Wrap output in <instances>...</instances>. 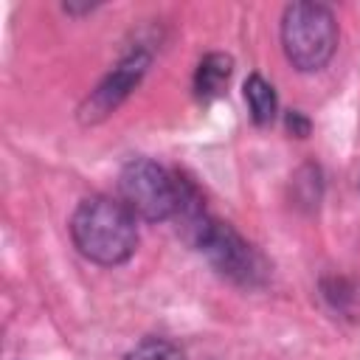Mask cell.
<instances>
[{"instance_id":"7a4b0ae2","label":"cell","mask_w":360,"mask_h":360,"mask_svg":"<svg viewBox=\"0 0 360 360\" xmlns=\"http://www.w3.org/2000/svg\"><path fill=\"white\" fill-rule=\"evenodd\" d=\"M281 51L301 73L329 65L338 51V20L323 3H290L281 14Z\"/></svg>"},{"instance_id":"ba28073f","label":"cell","mask_w":360,"mask_h":360,"mask_svg":"<svg viewBox=\"0 0 360 360\" xmlns=\"http://www.w3.org/2000/svg\"><path fill=\"white\" fill-rule=\"evenodd\" d=\"M245 101H248V110H250V118H253L256 127L273 124L278 101H276L273 84L264 76H259V73L248 76V82H245Z\"/></svg>"},{"instance_id":"6da1fadb","label":"cell","mask_w":360,"mask_h":360,"mask_svg":"<svg viewBox=\"0 0 360 360\" xmlns=\"http://www.w3.org/2000/svg\"><path fill=\"white\" fill-rule=\"evenodd\" d=\"M70 239L84 259L101 267H115L138 248V219L118 197L93 194L76 205L70 217Z\"/></svg>"},{"instance_id":"9c48e42d","label":"cell","mask_w":360,"mask_h":360,"mask_svg":"<svg viewBox=\"0 0 360 360\" xmlns=\"http://www.w3.org/2000/svg\"><path fill=\"white\" fill-rule=\"evenodd\" d=\"M321 191H323V183H321V169L315 163H304L295 174H292V200L304 208H318L321 202Z\"/></svg>"},{"instance_id":"3957f363","label":"cell","mask_w":360,"mask_h":360,"mask_svg":"<svg viewBox=\"0 0 360 360\" xmlns=\"http://www.w3.org/2000/svg\"><path fill=\"white\" fill-rule=\"evenodd\" d=\"M118 200L135 214V219H172L177 208V177L149 158H135L118 174Z\"/></svg>"},{"instance_id":"52a82bcc","label":"cell","mask_w":360,"mask_h":360,"mask_svg":"<svg viewBox=\"0 0 360 360\" xmlns=\"http://www.w3.org/2000/svg\"><path fill=\"white\" fill-rule=\"evenodd\" d=\"M233 73V59L228 53H208L194 70V96L200 101H214L225 93Z\"/></svg>"},{"instance_id":"8fae6325","label":"cell","mask_w":360,"mask_h":360,"mask_svg":"<svg viewBox=\"0 0 360 360\" xmlns=\"http://www.w3.org/2000/svg\"><path fill=\"white\" fill-rule=\"evenodd\" d=\"M323 295L332 301L335 309H349V301H354V290H346V281L343 278H332V281H323Z\"/></svg>"},{"instance_id":"8992f818","label":"cell","mask_w":360,"mask_h":360,"mask_svg":"<svg viewBox=\"0 0 360 360\" xmlns=\"http://www.w3.org/2000/svg\"><path fill=\"white\" fill-rule=\"evenodd\" d=\"M174 177H177V208H174L172 219L177 222V233L191 248H197L214 217L205 211V202H202V194L197 191V186L180 174H174Z\"/></svg>"},{"instance_id":"277c9868","label":"cell","mask_w":360,"mask_h":360,"mask_svg":"<svg viewBox=\"0 0 360 360\" xmlns=\"http://www.w3.org/2000/svg\"><path fill=\"white\" fill-rule=\"evenodd\" d=\"M197 250L205 253V259L214 264L217 273H222L225 278L242 287H256L267 276V264L259 256V250L228 222L211 219Z\"/></svg>"},{"instance_id":"7c38bea8","label":"cell","mask_w":360,"mask_h":360,"mask_svg":"<svg viewBox=\"0 0 360 360\" xmlns=\"http://www.w3.org/2000/svg\"><path fill=\"white\" fill-rule=\"evenodd\" d=\"M287 129H290L295 138H307V135H309V118H307L301 110H290V112H287Z\"/></svg>"},{"instance_id":"5b68a950","label":"cell","mask_w":360,"mask_h":360,"mask_svg":"<svg viewBox=\"0 0 360 360\" xmlns=\"http://www.w3.org/2000/svg\"><path fill=\"white\" fill-rule=\"evenodd\" d=\"M149 62H152L149 51H143V48L129 51V53L96 84V90L84 98V104L79 107V121H82V124H98V121H104L110 112H115V110L121 107V101L138 87V82L143 79Z\"/></svg>"},{"instance_id":"30bf717a","label":"cell","mask_w":360,"mask_h":360,"mask_svg":"<svg viewBox=\"0 0 360 360\" xmlns=\"http://www.w3.org/2000/svg\"><path fill=\"white\" fill-rule=\"evenodd\" d=\"M127 360H186L180 346L172 343L169 338H143L129 354Z\"/></svg>"}]
</instances>
